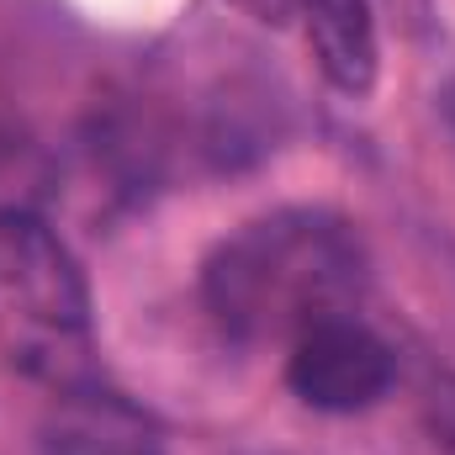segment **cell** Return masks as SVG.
<instances>
[{
    "instance_id": "1",
    "label": "cell",
    "mask_w": 455,
    "mask_h": 455,
    "mask_svg": "<svg viewBox=\"0 0 455 455\" xmlns=\"http://www.w3.org/2000/svg\"><path fill=\"white\" fill-rule=\"evenodd\" d=\"M365 291V249L355 228L286 207L223 238L202 270V302L238 344L297 339L302 329L355 313Z\"/></svg>"
},
{
    "instance_id": "2",
    "label": "cell",
    "mask_w": 455,
    "mask_h": 455,
    "mask_svg": "<svg viewBox=\"0 0 455 455\" xmlns=\"http://www.w3.org/2000/svg\"><path fill=\"white\" fill-rule=\"evenodd\" d=\"M0 355L53 392L96 381L91 291L69 243L32 212H0Z\"/></svg>"
},
{
    "instance_id": "3",
    "label": "cell",
    "mask_w": 455,
    "mask_h": 455,
    "mask_svg": "<svg viewBox=\"0 0 455 455\" xmlns=\"http://www.w3.org/2000/svg\"><path fill=\"white\" fill-rule=\"evenodd\" d=\"M397 360L355 313L302 329L286 355V387L318 413H360L387 397Z\"/></svg>"
},
{
    "instance_id": "4",
    "label": "cell",
    "mask_w": 455,
    "mask_h": 455,
    "mask_svg": "<svg viewBox=\"0 0 455 455\" xmlns=\"http://www.w3.org/2000/svg\"><path fill=\"white\" fill-rule=\"evenodd\" d=\"M43 455H159V440L138 408L91 381L59 392V408L43 424Z\"/></svg>"
},
{
    "instance_id": "5",
    "label": "cell",
    "mask_w": 455,
    "mask_h": 455,
    "mask_svg": "<svg viewBox=\"0 0 455 455\" xmlns=\"http://www.w3.org/2000/svg\"><path fill=\"white\" fill-rule=\"evenodd\" d=\"M307 43L329 85L344 96H365L376 85V16L371 0H297Z\"/></svg>"
},
{
    "instance_id": "6",
    "label": "cell",
    "mask_w": 455,
    "mask_h": 455,
    "mask_svg": "<svg viewBox=\"0 0 455 455\" xmlns=\"http://www.w3.org/2000/svg\"><path fill=\"white\" fill-rule=\"evenodd\" d=\"M238 11H249L254 21H265V27H281L291 11H297V0H233Z\"/></svg>"
}]
</instances>
